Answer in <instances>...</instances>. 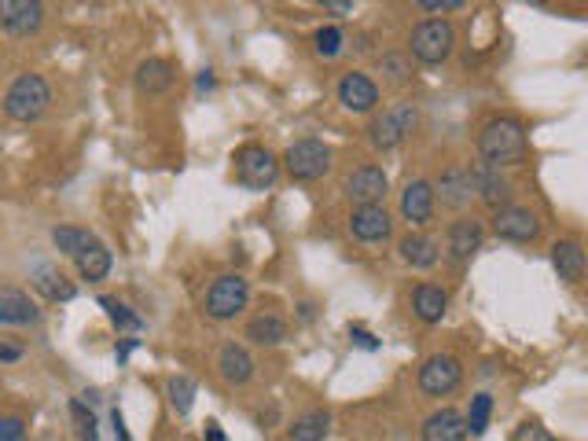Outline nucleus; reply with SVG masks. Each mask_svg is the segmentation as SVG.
Instances as JSON below:
<instances>
[{"mask_svg":"<svg viewBox=\"0 0 588 441\" xmlns=\"http://www.w3.org/2000/svg\"><path fill=\"white\" fill-rule=\"evenodd\" d=\"M478 151H482V162H486L489 170L522 166V162H526V151H530L526 125L515 122V118H493V122H486L482 136H478Z\"/></svg>","mask_w":588,"mask_h":441,"instance_id":"nucleus-1","label":"nucleus"},{"mask_svg":"<svg viewBox=\"0 0 588 441\" xmlns=\"http://www.w3.org/2000/svg\"><path fill=\"white\" fill-rule=\"evenodd\" d=\"M52 107V85L41 74H19L4 92V114L12 122H37Z\"/></svg>","mask_w":588,"mask_h":441,"instance_id":"nucleus-2","label":"nucleus"},{"mask_svg":"<svg viewBox=\"0 0 588 441\" xmlns=\"http://www.w3.org/2000/svg\"><path fill=\"white\" fill-rule=\"evenodd\" d=\"M408 52L423 63V67H438L456 52V26L449 19H427L419 23L408 37Z\"/></svg>","mask_w":588,"mask_h":441,"instance_id":"nucleus-3","label":"nucleus"},{"mask_svg":"<svg viewBox=\"0 0 588 441\" xmlns=\"http://www.w3.org/2000/svg\"><path fill=\"white\" fill-rule=\"evenodd\" d=\"M250 302V283L236 272H228V276H217L210 283V291L203 298V309L210 320H236Z\"/></svg>","mask_w":588,"mask_h":441,"instance_id":"nucleus-4","label":"nucleus"},{"mask_svg":"<svg viewBox=\"0 0 588 441\" xmlns=\"http://www.w3.org/2000/svg\"><path fill=\"white\" fill-rule=\"evenodd\" d=\"M236 177L243 188H250V192H265V188H272L276 177H280V159L272 155L269 147H261V144L239 147L236 151Z\"/></svg>","mask_w":588,"mask_h":441,"instance_id":"nucleus-5","label":"nucleus"},{"mask_svg":"<svg viewBox=\"0 0 588 441\" xmlns=\"http://www.w3.org/2000/svg\"><path fill=\"white\" fill-rule=\"evenodd\" d=\"M283 166L291 173V181L313 184L331 170V147L320 144V140H298V144L287 147Z\"/></svg>","mask_w":588,"mask_h":441,"instance_id":"nucleus-6","label":"nucleus"},{"mask_svg":"<svg viewBox=\"0 0 588 441\" xmlns=\"http://www.w3.org/2000/svg\"><path fill=\"white\" fill-rule=\"evenodd\" d=\"M416 122H419L416 107H412V103H397L394 111L372 118V125H368V144H372L375 151H394V147L416 129Z\"/></svg>","mask_w":588,"mask_h":441,"instance_id":"nucleus-7","label":"nucleus"},{"mask_svg":"<svg viewBox=\"0 0 588 441\" xmlns=\"http://www.w3.org/2000/svg\"><path fill=\"white\" fill-rule=\"evenodd\" d=\"M460 383H464V364L453 353H434L419 368V390L427 397H449Z\"/></svg>","mask_w":588,"mask_h":441,"instance_id":"nucleus-8","label":"nucleus"},{"mask_svg":"<svg viewBox=\"0 0 588 441\" xmlns=\"http://www.w3.org/2000/svg\"><path fill=\"white\" fill-rule=\"evenodd\" d=\"M45 26V4L37 0H0V30L8 37H34Z\"/></svg>","mask_w":588,"mask_h":441,"instance_id":"nucleus-9","label":"nucleus"},{"mask_svg":"<svg viewBox=\"0 0 588 441\" xmlns=\"http://www.w3.org/2000/svg\"><path fill=\"white\" fill-rule=\"evenodd\" d=\"M493 232L500 239H508V243H533V239L541 236V221L533 210L526 206H500L497 214H493Z\"/></svg>","mask_w":588,"mask_h":441,"instance_id":"nucleus-10","label":"nucleus"},{"mask_svg":"<svg viewBox=\"0 0 588 441\" xmlns=\"http://www.w3.org/2000/svg\"><path fill=\"white\" fill-rule=\"evenodd\" d=\"M386 188H390V181H386L383 166H357V170L346 177V184H342V192L350 195V203H357V206H379Z\"/></svg>","mask_w":588,"mask_h":441,"instance_id":"nucleus-11","label":"nucleus"},{"mask_svg":"<svg viewBox=\"0 0 588 441\" xmlns=\"http://www.w3.org/2000/svg\"><path fill=\"white\" fill-rule=\"evenodd\" d=\"M394 232V221L386 214V206H357L350 214V236L361 243H386Z\"/></svg>","mask_w":588,"mask_h":441,"instance_id":"nucleus-12","label":"nucleus"},{"mask_svg":"<svg viewBox=\"0 0 588 441\" xmlns=\"http://www.w3.org/2000/svg\"><path fill=\"white\" fill-rule=\"evenodd\" d=\"M339 103L353 114L375 111V103H379V85H375L368 74L353 70V74H346V78L339 81Z\"/></svg>","mask_w":588,"mask_h":441,"instance_id":"nucleus-13","label":"nucleus"},{"mask_svg":"<svg viewBox=\"0 0 588 441\" xmlns=\"http://www.w3.org/2000/svg\"><path fill=\"white\" fill-rule=\"evenodd\" d=\"M434 184L430 181H408L405 192H401V217H405L412 228H423L434 217Z\"/></svg>","mask_w":588,"mask_h":441,"instance_id":"nucleus-14","label":"nucleus"},{"mask_svg":"<svg viewBox=\"0 0 588 441\" xmlns=\"http://www.w3.org/2000/svg\"><path fill=\"white\" fill-rule=\"evenodd\" d=\"M482 239H486V228L475 217H460L449 225V239H445V250L453 261H467L475 250H482Z\"/></svg>","mask_w":588,"mask_h":441,"instance_id":"nucleus-15","label":"nucleus"},{"mask_svg":"<svg viewBox=\"0 0 588 441\" xmlns=\"http://www.w3.org/2000/svg\"><path fill=\"white\" fill-rule=\"evenodd\" d=\"M419 438L423 441H464L467 438V423L456 408H438L423 419L419 427Z\"/></svg>","mask_w":588,"mask_h":441,"instance_id":"nucleus-16","label":"nucleus"},{"mask_svg":"<svg viewBox=\"0 0 588 441\" xmlns=\"http://www.w3.org/2000/svg\"><path fill=\"white\" fill-rule=\"evenodd\" d=\"M41 317L34 306V298L26 291H15V287H0V324L8 328H23V324H34Z\"/></svg>","mask_w":588,"mask_h":441,"instance_id":"nucleus-17","label":"nucleus"},{"mask_svg":"<svg viewBox=\"0 0 588 441\" xmlns=\"http://www.w3.org/2000/svg\"><path fill=\"white\" fill-rule=\"evenodd\" d=\"M441 195V206H449V210H460V206L471 203V170H460V166H449V170L441 173L438 188H434V199Z\"/></svg>","mask_w":588,"mask_h":441,"instance_id":"nucleus-18","label":"nucleus"},{"mask_svg":"<svg viewBox=\"0 0 588 441\" xmlns=\"http://www.w3.org/2000/svg\"><path fill=\"white\" fill-rule=\"evenodd\" d=\"M397 250H401V261L412 265V269H434L441 258L438 239L423 236V232H408V236L397 243Z\"/></svg>","mask_w":588,"mask_h":441,"instance_id":"nucleus-19","label":"nucleus"},{"mask_svg":"<svg viewBox=\"0 0 588 441\" xmlns=\"http://www.w3.org/2000/svg\"><path fill=\"white\" fill-rule=\"evenodd\" d=\"M217 368H221V379L232 386H247L254 379V357H250L243 346L228 342L221 346V357H217Z\"/></svg>","mask_w":588,"mask_h":441,"instance_id":"nucleus-20","label":"nucleus"},{"mask_svg":"<svg viewBox=\"0 0 588 441\" xmlns=\"http://www.w3.org/2000/svg\"><path fill=\"white\" fill-rule=\"evenodd\" d=\"M173 81H177V70H173V63H166V59H144V63L136 67V89L147 92V96L170 92Z\"/></svg>","mask_w":588,"mask_h":441,"instance_id":"nucleus-21","label":"nucleus"},{"mask_svg":"<svg viewBox=\"0 0 588 441\" xmlns=\"http://www.w3.org/2000/svg\"><path fill=\"white\" fill-rule=\"evenodd\" d=\"M471 188H475L478 199H482V203H489L493 210L508 206V181L500 177V170H489L486 162L471 170Z\"/></svg>","mask_w":588,"mask_h":441,"instance_id":"nucleus-22","label":"nucleus"},{"mask_svg":"<svg viewBox=\"0 0 588 441\" xmlns=\"http://www.w3.org/2000/svg\"><path fill=\"white\" fill-rule=\"evenodd\" d=\"M552 265L559 272V280L577 283L585 276V247L577 239H559L552 247Z\"/></svg>","mask_w":588,"mask_h":441,"instance_id":"nucleus-23","label":"nucleus"},{"mask_svg":"<svg viewBox=\"0 0 588 441\" xmlns=\"http://www.w3.org/2000/svg\"><path fill=\"white\" fill-rule=\"evenodd\" d=\"M412 309H416V317L423 324H441L445 309H449V294L441 291L438 283H419L412 291Z\"/></svg>","mask_w":588,"mask_h":441,"instance_id":"nucleus-24","label":"nucleus"},{"mask_svg":"<svg viewBox=\"0 0 588 441\" xmlns=\"http://www.w3.org/2000/svg\"><path fill=\"white\" fill-rule=\"evenodd\" d=\"M74 265H78L81 280L100 283V280H107V272H111V250L103 247L100 239H92L89 247L74 254Z\"/></svg>","mask_w":588,"mask_h":441,"instance_id":"nucleus-25","label":"nucleus"},{"mask_svg":"<svg viewBox=\"0 0 588 441\" xmlns=\"http://www.w3.org/2000/svg\"><path fill=\"white\" fill-rule=\"evenodd\" d=\"M34 287H37V294H45L48 302H70V298L78 294V287H74L56 265H37Z\"/></svg>","mask_w":588,"mask_h":441,"instance_id":"nucleus-26","label":"nucleus"},{"mask_svg":"<svg viewBox=\"0 0 588 441\" xmlns=\"http://www.w3.org/2000/svg\"><path fill=\"white\" fill-rule=\"evenodd\" d=\"M247 339L254 346H280V342H287V320L276 313H261L247 324Z\"/></svg>","mask_w":588,"mask_h":441,"instance_id":"nucleus-27","label":"nucleus"},{"mask_svg":"<svg viewBox=\"0 0 588 441\" xmlns=\"http://www.w3.org/2000/svg\"><path fill=\"white\" fill-rule=\"evenodd\" d=\"M331 430V416L328 412H320V408H313V412H306L302 419H294V427L287 438L291 441H324Z\"/></svg>","mask_w":588,"mask_h":441,"instance_id":"nucleus-28","label":"nucleus"},{"mask_svg":"<svg viewBox=\"0 0 588 441\" xmlns=\"http://www.w3.org/2000/svg\"><path fill=\"white\" fill-rule=\"evenodd\" d=\"M103 313H107V320H111L118 331H144V317L140 313H133V309L125 306V302H118V298H100Z\"/></svg>","mask_w":588,"mask_h":441,"instance_id":"nucleus-29","label":"nucleus"},{"mask_svg":"<svg viewBox=\"0 0 588 441\" xmlns=\"http://www.w3.org/2000/svg\"><path fill=\"white\" fill-rule=\"evenodd\" d=\"M489 416H493V397L489 394H475L471 397V408H467V416H464V423H467V434H486L489 430Z\"/></svg>","mask_w":588,"mask_h":441,"instance_id":"nucleus-30","label":"nucleus"},{"mask_svg":"<svg viewBox=\"0 0 588 441\" xmlns=\"http://www.w3.org/2000/svg\"><path fill=\"white\" fill-rule=\"evenodd\" d=\"M92 239H96L92 232H85V228H70V225H63V228H56V232H52V243H56L63 254H70V258H74L78 250L89 247Z\"/></svg>","mask_w":588,"mask_h":441,"instance_id":"nucleus-31","label":"nucleus"},{"mask_svg":"<svg viewBox=\"0 0 588 441\" xmlns=\"http://www.w3.org/2000/svg\"><path fill=\"white\" fill-rule=\"evenodd\" d=\"M346 45V37H342L339 26H320L317 37H313V48H317L320 59H335Z\"/></svg>","mask_w":588,"mask_h":441,"instance_id":"nucleus-32","label":"nucleus"},{"mask_svg":"<svg viewBox=\"0 0 588 441\" xmlns=\"http://www.w3.org/2000/svg\"><path fill=\"white\" fill-rule=\"evenodd\" d=\"M170 401H173V408H177L181 416H188V412H192L195 383L188 379V375H173V379H170Z\"/></svg>","mask_w":588,"mask_h":441,"instance_id":"nucleus-33","label":"nucleus"},{"mask_svg":"<svg viewBox=\"0 0 588 441\" xmlns=\"http://www.w3.org/2000/svg\"><path fill=\"white\" fill-rule=\"evenodd\" d=\"M70 412H74V419H78L81 441H100V430H96V416H92L89 408L81 405V401H70Z\"/></svg>","mask_w":588,"mask_h":441,"instance_id":"nucleus-34","label":"nucleus"},{"mask_svg":"<svg viewBox=\"0 0 588 441\" xmlns=\"http://www.w3.org/2000/svg\"><path fill=\"white\" fill-rule=\"evenodd\" d=\"M0 441H26V419L0 416Z\"/></svg>","mask_w":588,"mask_h":441,"instance_id":"nucleus-35","label":"nucleus"},{"mask_svg":"<svg viewBox=\"0 0 588 441\" xmlns=\"http://www.w3.org/2000/svg\"><path fill=\"white\" fill-rule=\"evenodd\" d=\"M511 441H559V438H552V434L544 427H537V423H519L515 434H511Z\"/></svg>","mask_w":588,"mask_h":441,"instance_id":"nucleus-36","label":"nucleus"},{"mask_svg":"<svg viewBox=\"0 0 588 441\" xmlns=\"http://www.w3.org/2000/svg\"><path fill=\"white\" fill-rule=\"evenodd\" d=\"M419 8H423V12H464L467 4L464 0H423V4H419Z\"/></svg>","mask_w":588,"mask_h":441,"instance_id":"nucleus-37","label":"nucleus"},{"mask_svg":"<svg viewBox=\"0 0 588 441\" xmlns=\"http://www.w3.org/2000/svg\"><path fill=\"white\" fill-rule=\"evenodd\" d=\"M111 427H114V441H133V438H129V430H125V419H122V412H118V408L111 412Z\"/></svg>","mask_w":588,"mask_h":441,"instance_id":"nucleus-38","label":"nucleus"},{"mask_svg":"<svg viewBox=\"0 0 588 441\" xmlns=\"http://www.w3.org/2000/svg\"><path fill=\"white\" fill-rule=\"evenodd\" d=\"M386 70H390V81H405V78H408V67H405V63H401L397 56L386 59Z\"/></svg>","mask_w":588,"mask_h":441,"instance_id":"nucleus-39","label":"nucleus"},{"mask_svg":"<svg viewBox=\"0 0 588 441\" xmlns=\"http://www.w3.org/2000/svg\"><path fill=\"white\" fill-rule=\"evenodd\" d=\"M350 335H353V342H357V346H364V350H379V342H375L364 328H350Z\"/></svg>","mask_w":588,"mask_h":441,"instance_id":"nucleus-40","label":"nucleus"},{"mask_svg":"<svg viewBox=\"0 0 588 441\" xmlns=\"http://www.w3.org/2000/svg\"><path fill=\"white\" fill-rule=\"evenodd\" d=\"M136 346H140V339H125L122 346H114V361L125 364V361H129V353H133Z\"/></svg>","mask_w":588,"mask_h":441,"instance_id":"nucleus-41","label":"nucleus"},{"mask_svg":"<svg viewBox=\"0 0 588 441\" xmlns=\"http://www.w3.org/2000/svg\"><path fill=\"white\" fill-rule=\"evenodd\" d=\"M324 12H331V15H350L353 4H350V0H324Z\"/></svg>","mask_w":588,"mask_h":441,"instance_id":"nucleus-42","label":"nucleus"},{"mask_svg":"<svg viewBox=\"0 0 588 441\" xmlns=\"http://www.w3.org/2000/svg\"><path fill=\"white\" fill-rule=\"evenodd\" d=\"M23 357V346H15V342H0V361H19Z\"/></svg>","mask_w":588,"mask_h":441,"instance_id":"nucleus-43","label":"nucleus"},{"mask_svg":"<svg viewBox=\"0 0 588 441\" xmlns=\"http://www.w3.org/2000/svg\"><path fill=\"white\" fill-rule=\"evenodd\" d=\"M203 441H228V438H225V430L217 427V423H206V438Z\"/></svg>","mask_w":588,"mask_h":441,"instance_id":"nucleus-44","label":"nucleus"}]
</instances>
